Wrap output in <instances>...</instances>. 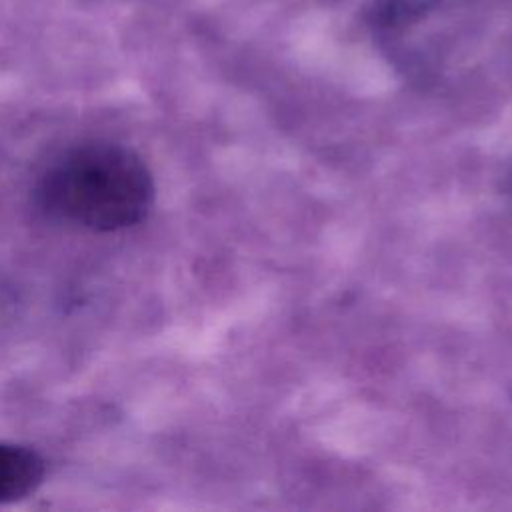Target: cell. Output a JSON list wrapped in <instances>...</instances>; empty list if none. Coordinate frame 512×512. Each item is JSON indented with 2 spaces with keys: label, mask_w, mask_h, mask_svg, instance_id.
Masks as SVG:
<instances>
[{
  "label": "cell",
  "mask_w": 512,
  "mask_h": 512,
  "mask_svg": "<svg viewBox=\"0 0 512 512\" xmlns=\"http://www.w3.org/2000/svg\"><path fill=\"white\" fill-rule=\"evenodd\" d=\"M34 202L50 220L116 232L140 224L154 206L148 164L112 140H86L56 154L34 184Z\"/></svg>",
  "instance_id": "cell-1"
},
{
  "label": "cell",
  "mask_w": 512,
  "mask_h": 512,
  "mask_svg": "<svg viewBox=\"0 0 512 512\" xmlns=\"http://www.w3.org/2000/svg\"><path fill=\"white\" fill-rule=\"evenodd\" d=\"M44 458L20 444L0 442V506L20 502L44 482Z\"/></svg>",
  "instance_id": "cell-2"
}]
</instances>
